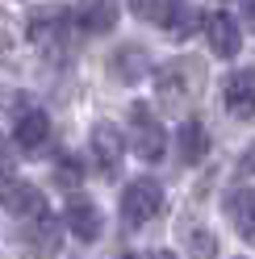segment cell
Returning a JSON list of instances; mask_svg holds the SVG:
<instances>
[{"mask_svg": "<svg viewBox=\"0 0 255 259\" xmlns=\"http://www.w3.org/2000/svg\"><path fill=\"white\" fill-rule=\"evenodd\" d=\"M159 209H163V188H159L151 176L125 184V192H121V218L130 226H147L151 218H159Z\"/></svg>", "mask_w": 255, "mask_h": 259, "instance_id": "cell-1", "label": "cell"}, {"mask_svg": "<svg viewBox=\"0 0 255 259\" xmlns=\"http://www.w3.org/2000/svg\"><path fill=\"white\" fill-rule=\"evenodd\" d=\"M130 121H134V155L147 159V163L163 159V151H167V134H163V125H159L151 113H147V105H134Z\"/></svg>", "mask_w": 255, "mask_h": 259, "instance_id": "cell-2", "label": "cell"}, {"mask_svg": "<svg viewBox=\"0 0 255 259\" xmlns=\"http://www.w3.org/2000/svg\"><path fill=\"white\" fill-rule=\"evenodd\" d=\"M67 25H71L67 5H46V9H38L34 17H29V42H38V46H55V42L67 38Z\"/></svg>", "mask_w": 255, "mask_h": 259, "instance_id": "cell-3", "label": "cell"}, {"mask_svg": "<svg viewBox=\"0 0 255 259\" xmlns=\"http://www.w3.org/2000/svg\"><path fill=\"white\" fill-rule=\"evenodd\" d=\"M222 101L234 117H255V67L230 71L226 84H222Z\"/></svg>", "mask_w": 255, "mask_h": 259, "instance_id": "cell-4", "label": "cell"}, {"mask_svg": "<svg viewBox=\"0 0 255 259\" xmlns=\"http://www.w3.org/2000/svg\"><path fill=\"white\" fill-rule=\"evenodd\" d=\"M92 155H97V163L105 176H113L121 155H125V134L113 125V121H97L92 125Z\"/></svg>", "mask_w": 255, "mask_h": 259, "instance_id": "cell-5", "label": "cell"}, {"mask_svg": "<svg viewBox=\"0 0 255 259\" xmlns=\"http://www.w3.org/2000/svg\"><path fill=\"white\" fill-rule=\"evenodd\" d=\"M0 205H5L13 218H29V222L46 218V197L34 184H21V180H13V184L0 188Z\"/></svg>", "mask_w": 255, "mask_h": 259, "instance_id": "cell-6", "label": "cell"}, {"mask_svg": "<svg viewBox=\"0 0 255 259\" xmlns=\"http://www.w3.org/2000/svg\"><path fill=\"white\" fill-rule=\"evenodd\" d=\"M63 222H67V230H71L75 238H84V242H97L101 230H105L101 209H97V201H88V197H71V201H67V213H63Z\"/></svg>", "mask_w": 255, "mask_h": 259, "instance_id": "cell-7", "label": "cell"}, {"mask_svg": "<svg viewBox=\"0 0 255 259\" xmlns=\"http://www.w3.org/2000/svg\"><path fill=\"white\" fill-rule=\"evenodd\" d=\"M51 138V117H46L42 109H25L17 113V125H13V142H17L21 151H42V142Z\"/></svg>", "mask_w": 255, "mask_h": 259, "instance_id": "cell-8", "label": "cell"}, {"mask_svg": "<svg viewBox=\"0 0 255 259\" xmlns=\"http://www.w3.org/2000/svg\"><path fill=\"white\" fill-rule=\"evenodd\" d=\"M176 147H180V163H201L205 155H209V134H205V125L197 117L180 121V134H176Z\"/></svg>", "mask_w": 255, "mask_h": 259, "instance_id": "cell-9", "label": "cell"}, {"mask_svg": "<svg viewBox=\"0 0 255 259\" xmlns=\"http://www.w3.org/2000/svg\"><path fill=\"white\" fill-rule=\"evenodd\" d=\"M238 46H243V34H238V25L230 13H218V17L209 21V51L218 59H234Z\"/></svg>", "mask_w": 255, "mask_h": 259, "instance_id": "cell-10", "label": "cell"}, {"mask_svg": "<svg viewBox=\"0 0 255 259\" xmlns=\"http://www.w3.org/2000/svg\"><path fill=\"white\" fill-rule=\"evenodd\" d=\"M226 209H230L234 230L243 234L247 242H255V188H251V184H247V188H234L230 201H226Z\"/></svg>", "mask_w": 255, "mask_h": 259, "instance_id": "cell-11", "label": "cell"}, {"mask_svg": "<svg viewBox=\"0 0 255 259\" xmlns=\"http://www.w3.org/2000/svg\"><path fill=\"white\" fill-rule=\"evenodd\" d=\"M117 25V5L113 0H84L79 5V29L88 34H109Z\"/></svg>", "mask_w": 255, "mask_h": 259, "instance_id": "cell-12", "label": "cell"}, {"mask_svg": "<svg viewBox=\"0 0 255 259\" xmlns=\"http://www.w3.org/2000/svg\"><path fill=\"white\" fill-rule=\"evenodd\" d=\"M109 67L117 71L121 84H134V79L151 75V59H147V51H142V46H125V51L113 55V63H109Z\"/></svg>", "mask_w": 255, "mask_h": 259, "instance_id": "cell-13", "label": "cell"}, {"mask_svg": "<svg viewBox=\"0 0 255 259\" xmlns=\"http://www.w3.org/2000/svg\"><path fill=\"white\" fill-rule=\"evenodd\" d=\"M29 242H34V255H38V259H55V255H59V222H55L51 213L38 218Z\"/></svg>", "mask_w": 255, "mask_h": 259, "instance_id": "cell-14", "label": "cell"}, {"mask_svg": "<svg viewBox=\"0 0 255 259\" xmlns=\"http://www.w3.org/2000/svg\"><path fill=\"white\" fill-rule=\"evenodd\" d=\"M163 21H167V29H172L176 38H193L197 25H201V9H193V5H172Z\"/></svg>", "mask_w": 255, "mask_h": 259, "instance_id": "cell-15", "label": "cell"}, {"mask_svg": "<svg viewBox=\"0 0 255 259\" xmlns=\"http://www.w3.org/2000/svg\"><path fill=\"white\" fill-rule=\"evenodd\" d=\"M130 13L138 21H163L167 17V5H163V0H130Z\"/></svg>", "mask_w": 255, "mask_h": 259, "instance_id": "cell-16", "label": "cell"}, {"mask_svg": "<svg viewBox=\"0 0 255 259\" xmlns=\"http://www.w3.org/2000/svg\"><path fill=\"white\" fill-rule=\"evenodd\" d=\"M55 180H59V188H75L79 180H84V163H75V159H63L59 171H55Z\"/></svg>", "mask_w": 255, "mask_h": 259, "instance_id": "cell-17", "label": "cell"}, {"mask_svg": "<svg viewBox=\"0 0 255 259\" xmlns=\"http://www.w3.org/2000/svg\"><path fill=\"white\" fill-rule=\"evenodd\" d=\"M5 184H13V147L0 138V188Z\"/></svg>", "mask_w": 255, "mask_h": 259, "instance_id": "cell-18", "label": "cell"}, {"mask_svg": "<svg viewBox=\"0 0 255 259\" xmlns=\"http://www.w3.org/2000/svg\"><path fill=\"white\" fill-rule=\"evenodd\" d=\"M238 176H255V147H251L243 159H238Z\"/></svg>", "mask_w": 255, "mask_h": 259, "instance_id": "cell-19", "label": "cell"}, {"mask_svg": "<svg viewBox=\"0 0 255 259\" xmlns=\"http://www.w3.org/2000/svg\"><path fill=\"white\" fill-rule=\"evenodd\" d=\"M243 17H247V25L255 29V0H247V5H243Z\"/></svg>", "mask_w": 255, "mask_h": 259, "instance_id": "cell-20", "label": "cell"}, {"mask_svg": "<svg viewBox=\"0 0 255 259\" xmlns=\"http://www.w3.org/2000/svg\"><path fill=\"white\" fill-rule=\"evenodd\" d=\"M151 259H176V255H172V251H155Z\"/></svg>", "mask_w": 255, "mask_h": 259, "instance_id": "cell-21", "label": "cell"}, {"mask_svg": "<svg viewBox=\"0 0 255 259\" xmlns=\"http://www.w3.org/2000/svg\"><path fill=\"white\" fill-rule=\"evenodd\" d=\"M121 259H134V255H121Z\"/></svg>", "mask_w": 255, "mask_h": 259, "instance_id": "cell-22", "label": "cell"}]
</instances>
